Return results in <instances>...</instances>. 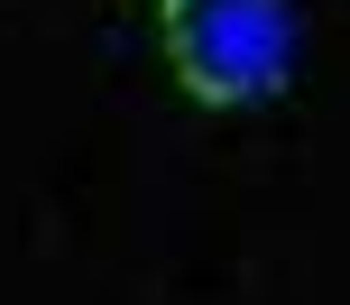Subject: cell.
<instances>
[{
  "label": "cell",
  "instance_id": "1",
  "mask_svg": "<svg viewBox=\"0 0 350 305\" xmlns=\"http://www.w3.org/2000/svg\"><path fill=\"white\" fill-rule=\"evenodd\" d=\"M166 65L193 102H267L295 65L286 0H166Z\"/></svg>",
  "mask_w": 350,
  "mask_h": 305
}]
</instances>
